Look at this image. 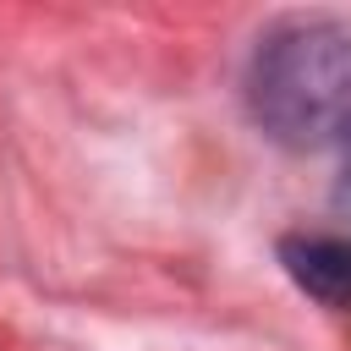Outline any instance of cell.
Segmentation results:
<instances>
[{
	"label": "cell",
	"mask_w": 351,
	"mask_h": 351,
	"mask_svg": "<svg viewBox=\"0 0 351 351\" xmlns=\"http://www.w3.org/2000/svg\"><path fill=\"white\" fill-rule=\"evenodd\" d=\"M280 263L313 302H324L335 313H351V241L346 236L296 230V236L280 241Z\"/></svg>",
	"instance_id": "cell-2"
},
{
	"label": "cell",
	"mask_w": 351,
	"mask_h": 351,
	"mask_svg": "<svg viewBox=\"0 0 351 351\" xmlns=\"http://www.w3.org/2000/svg\"><path fill=\"white\" fill-rule=\"evenodd\" d=\"M335 203L351 214V143H346V159H340V181H335Z\"/></svg>",
	"instance_id": "cell-3"
},
{
	"label": "cell",
	"mask_w": 351,
	"mask_h": 351,
	"mask_svg": "<svg viewBox=\"0 0 351 351\" xmlns=\"http://www.w3.org/2000/svg\"><path fill=\"white\" fill-rule=\"evenodd\" d=\"M247 104L285 148L351 137V22L302 16L274 27L247 66Z\"/></svg>",
	"instance_id": "cell-1"
}]
</instances>
